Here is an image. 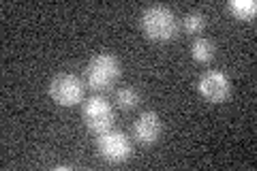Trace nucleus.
Returning a JSON list of instances; mask_svg holds the SVG:
<instances>
[{
    "label": "nucleus",
    "mask_w": 257,
    "mask_h": 171,
    "mask_svg": "<svg viewBox=\"0 0 257 171\" xmlns=\"http://www.w3.org/2000/svg\"><path fill=\"white\" fill-rule=\"evenodd\" d=\"M142 30L150 41L167 43L178 35V20L172 9L163 5H152L142 13Z\"/></svg>",
    "instance_id": "f257e3e1"
},
{
    "label": "nucleus",
    "mask_w": 257,
    "mask_h": 171,
    "mask_svg": "<svg viewBox=\"0 0 257 171\" xmlns=\"http://www.w3.org/2000/svg\"><path fill=\"white\" fill-rule=\"evenodd\" d=\"M120 77V62L114 54H96L86 67V84L92 90H109Z\"/></svg>",
    "instance_id": "f03ea898"
},
{
    "label": "nucleus",
    "mask_w": 257,
    "mask_h": 171,
    "mask_svg": "<svg viewBox=\"0 0 257 171\" xmlns=\"http://www.w3.org/2000/svg\"><path fill=\"white\" fill-rule=\"evenodd\" d=\"M96 152L99 156L105 160V162H111V165H122L131 158L133 154V145L128 141V137L122 133V131H105L96 137Z\"/></svg>",
    "instance_id": "7ed1b4c3"
},
{
    "label": "nucleus",
    "mask_w": 257,
    "mask_h": 171,
    "mask_svg": "<svg viewBox=\"0 0 257 171\" xmlns=\"http://www.w3.org/2000/svg\"><path fill=\"white\" fill-rule=\"evenodd\" d=\"M50 96L62 107H73L84 99V81L75 73H58L50 81Z\"/></svg>",
    "instance_id": "20e7f679"
},
{
    "label": "nucleus",
    "mask_w": 257,
    "mask_h": 171,
    "mask_svg": "<svg viewBox=\"0 0 257 171\" xmlns=\"http://www.w3.org/2000/svg\"><path fill=\"white\" fill-rule=\"evenodd\" d=\"M82 116H84L88 131L94 133V135H101L114 126L116 113L111 109V103L105 99V96H90L82 107Z\"/></svg>",
    "instance_id": "39448f33"
},
{
    "label": "nucleus",
    "mask_w": 257,
    "mask_h": 171,
    "mask_svg": "<svg viewBox=\"0 0 257 171\" xmlns=\"http://www.w3.org/2000/svg\"><path fill=\"white\" fill-rule=\"evenodd\" d=\"M197 90L210 103H223L231 94V81L223 71H206L197 79Z\"/></svg>",
    "instance_id": "423d86ee"
},
{
    "label": "nucleus",
    "mask_w": 257,
    "mask_h": 171,
    "mask_svg": "<svg viewBox=\"0 0 257 171\" xmlns=\"http://www.w3.org/2000/svg\"><path fill=\"white\" fill-rule=\"evenodd\" d=\"M161 133H163V122H161L159 113L155 111H144L138 116V120L133 122V137L135 141H140L144 145L155 143Z\"/></svg>",
    "instance_id": "0eeeda50"
},
{
    "label": "nucleus",
    "mask_w": 257,
    "mask_h": 171,
    "mask_svg": "<svg viewBox=\"0 0 257 171\" xmlns=\"http://www.w3.org/2000/svg\"><path fill=\"white\" fill-rule=\"evenodd\" d=\"M214 54H216V45L212 43L210 39L197 37V39L191 43V58L195 60L197 64H208V62H212Z\"/></svg>",
    "instance_id": "6e6552de"
},
{
    "label": "nucleus",
    "mask_w": 257,
    "mask_h": 171,
    "mask_svg": "<svg viewBox=\"0 0 257 171\" xmlns=\"http://www.w3.org/2000/svg\"><path fill=\"white\" fill-rule=\"evenodd\" d=\"M227 11L234 15L236 20L251 22L257 15V3H255V0H229V3H227Z\"/></svg>",
    "instance_id": "1a4fd4ad"
},
{
    "label": "nucleus",
    "mask_w": 257,
    "mask_h": 171,
    "mask_svg": "<svg viewBox=\"0 0 257 171\" xmlns=\"http://www.w3.org/2000/svg\"><path fill=\"white\" fill-rule=\"evenodd\" d=\"M204 26H206V18H204L202 11H189V13H184V18H182L184 32H189V35H199V32L204 30Z\"/></svg>",
    "instance_id": "9d476101"
},
{
    "label": "nucleus",
    "mask_w": 257,
    "mask_h": 171,
    "mask_svg": "<svg viewBox=\"0 0 257 171\" xmlns=\"http://www.w3.org/2000/svg\"><path fill=\"white\" fill-rule=\"evenodd\" d=\"M116 103L120 105L122 109H133L135 105L140 103V92L135 90V88H120V90L116 92Z\"/></svg>",
    "instance_id": "9b49d317"
}]
</instances>
